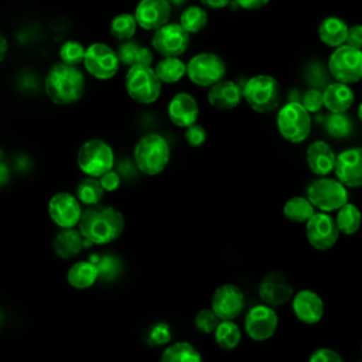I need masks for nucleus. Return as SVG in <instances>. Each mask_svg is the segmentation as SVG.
<instances>
[{"label": "nucleus", "instance_id": "f257e3e1", "mask_svg": "<svg viewBox=\"0 0 362 362\" xmlns=\"http://www.w3.org/2000/svg\"><path fill=\"white\" fill-rule=\"evenodd\" d=\"M79 230L89 243L107 245L124 230V216L109 205L86 206L79 221Z\"/></svg>", "mask_w": 362, "mask_h": 362}, {"label": "nucleus", "instance_id": "f03ea898", "mask_svg": "<svg viewBox=\"0 0 362 362\" xmlns=\"http://www.w3.org/2000/svg\"><path fill=\"white\" fill-rule=\"evenodd\" d=\"M86 82L82 71L75 65L65 62L54 64L47 72L44 89L47 96L55 105H72L85 93Z\"/></svg>", "mask_w": 362, "mask_h": 362}, {"label": "nucleus", "instance_id": "7ed1b4c3", "mask_svg": "<svg viewBox=\"0 0 362 362\" xmlns=\"http://www.w3.org/2000/svg\"><path fill=\"white\" fill-rule=\"evenodd\" d=\"M168 141L158 133H147L139 139L133 148V160L140 173L157 175L170 161Z\"/></svg>", "mask_w": 362, "mask_h": 362}, {"label": "nucleus", "instance_id": "20e7f679", "mask_svg": "<svg viewBox=\"0 0 362 362\" xmlns=\"http://www.w3.org/2000/svg\"><path fill=\"white\" fill-rule=\"evenodd\" d=\"M281 90L276 78L266 74L250 76L243 86L245 102L259 113H269L280 105Z\"/></svg>", "mask_w": 362, "mask_h": 362}, {"label": "nucleus", "instance_id": "39448f33", "mask_svg": "<svg viewBox=\"0 0 362 362\" xmlns=\"http://www.w3.org/2000/svg\"><path fill=\"white\" fill-rule=\"evenodd\" d=\"M161 79L151 65L129 66L124 76V88L127 95L137 103H154L161 93Z\"/></svg>", "mask_w": 362, "mask_h": 362}, {"label": "nucleus", "instance_id": "423d86ee", "mask_svg": "<svg viewBox=\"0 0 362 362\" xmlns=\"http://www.w3.org/2000/svg\"><path fill=\"white\" fill-rule=\"evenodd\" d=\"M276 124L284 140L290 143H301L311 132V116L303 103L288 102L280 107Z\"/></svg>", "mask_w": 362, "mask_h": 362}, {"label": "nucleus", "instance_id": "0eeeda50", "mask_svg": "<svg viewBox=\"0 0 362 362\" xmlns=\"http://www.w3.org/2000/svg\"><path fill=\"white\" fill-rule=\"evenodd\" d=\"M76 163L83 174L99 178L113 168L115 153L110 144H107L105 140L89 139L79 147Z\"/></svg>", "mask_w": 362, "mask_h": 362}, {"label": "nucleus", "instance_id": "6e6552de", "mask_svg": "<svg viewBox=\"0 0 362 362\" xmlns=\"http://www.w3.org/2000/svg\"><path fill=\"white\" fill-rule=\"evenodd\" d=\"M328 71L335 81L355 83L362 79V48L342 44L331 52L328 58Z\"/></svg>", "mask_w": 362, "mask_h": 362}, {"label": "nucleus", "instance_id": "1a4fd4ad", "mask_svg": "<svg viewBox=\"0 0 362 362\" xmlns=\"http://www.w3.org/2000/svg\"><path fill=\"white\" fill-rule=\"evenodd\" d=\"M307 198L313 205L324 212L338 211L342 205L348 202L346 185L338 178L321 177L311 181L307 187Z\"/></svg>", "mask_w": 362, "mask_h": 362}, {"label": "nucleus", "instance_id": "9d476101", "mask_svg": "<svg viewBox=\"0 0 362 362\" xmlns=\"http://www.w3.org/2000/svg\"><path fill=\"white\" fill-rule=\"evenodd\" d=\"M226 74L225 61L215 52L195 54L187 62V76L197 86H212L223 79Z\"/></svg>", "mask_w": 362, "mask_h": 362}, {"label": "nucleus", "instance_id": "9b49d317", "mask_svg": "<svg viewBox=\"0 0 362 362\" xmlns=\"http://www.w3.org/2000/svg\"><path fill=\"white\" fill-rule=\"evenodd\" d=\"M117 51L105 42H92L86 47L83 66L90 76L99 81L113 78L120 66Z\"/></svg>", "mask_w": 362, "mask_h": 362}, {"label": "nucleus", "instance_id": "f8f14e48", "mask_svg": "<svg viewBox=\"0 0 362 362\" xmlns=\"http://www.w3.org/2000/svg\"><path fill=\"white\" fill-rule=\"evenodd\" d=\"M189 45V33L178 23H167L151 37V47L161 57H180Z\"/></svg>", "mask_w": 362, "mask_h": 362}, {"label": "nucleus", "instance_id": "ddd939ff", "mask_svg": "<svg viewBox=\"0 0 362 362\" xmlns=\"http://www.w3.org/2000/svg\"><path fill=\"white\" fill-rule=\"evenodd\" d=\"M337 221L327 212H315L305 222V236L308 243L317 250L331 249L339 236Z\"/></svg>", "mask_w": 362, "mask_h": 362}, {"label": "nucleus", "instance_id": "4468645a", "mask_svg": "<svg viewBox=\"0 0 362 362\" xmlns=\"http://www.w3.org/2000/svg\"><path fill=\"white\" fill-rule=\"evenodd\" d=\"M279 325V317L272 305L263 303L253 305L245 317V332L256 342L273 337Z\"/></svg>", "mask_w": 362, "mask_h": 362}, {"label": "nucleus", "instance_id": "2eb2a0df", "mask_svg": "<svg viewBox=\"0 0 362 362\" xmlns=\"http://www.w3.org/2000/svg\"><path fill=\"white\" fill-rule=\"evenodd\" d=\"M81 201L76 195L61 191L54 194L48 201V215L59 228H75L82 216Z\"/></svg>", "mask_w": 362, "mask_h": 362}, {"label": "nucleus", "instance_id": "dca6fc26", "mask_svg": "<svg viewBox=\"0 0 362 362\" xmlns=\"http://www.w3.org/2000/svg\"><path fill=\"white\" fill-rule=\"evenodd\" d=\"M245 307L243 291L232 283L221 284L211 298V308L221 320H235Z\"/></svg>", "mask_w": 362, "mask_h": 362}, {"label": "nucleus", "instance_id": "f3484780", "mask_svg": "<svg viewBox=\"0 0 362 362\" xmlns=\"http://www.w3.org/2000/svg\"><path fill=\"white\" fill-rule=\"evenodd\" d=\"M257 293L263 303L277 307L287 303L294 296V288L286 274L276 270L263 276L259 283Z\"/></svg>", "mask_w": 362, "mask_h": 362}, {"label": "nucleus", "instance_id": "a211bd4d", "mask_svg": "<svg viewBox=\"0 0 362 362\" xmlns=\"http://www.w3.org/2000/svg\"><path fill=\"white\" fill-rule=\"evenodd\" d=\"M133 14L140 28L156 31L170 21L171 3L170 0H140Z\"/></svg>", "mask_w": 362, "mask_h": 362}, {"label": "nucleus", "instance_id": "6ab92c4d", "mask_svg": "<svg viewBox=\"0 0 362 362\" xmlns=\"http://www.w3.org/2000/svg\"><path fill=\"white\" fill-rule=\"evenodd\" d=\"M334 173L346 187H362V147H352L341 151L337 156Z\"/></svg>", "mask_w": 362, "mask_h": 362}, {"label": "nucleus", "instance_id": "aec40b11", "mask_svg": "<svg viewBox=\"0 0 362 362\" xmlns=\"http://www.w3.org/2000/svg\"><path fill=\"white\" fill-rule=\"evenodd\" d=\"M198 113H199V107H198L197 99L187 92L175 93L167 106L168 119L177 127L185 129L197 123Z\"/></svg>", "mask_w": 362, "mask_h": 362}, {"label": "nucleus", "instance_id": "412c9836", "mask_svg": "<svg viewBox=\"0 0 362 362\" xmlns=\"http://www.w3.org/2000/svg\"><path fill=\"white\" fill-rule=\"evenodd\" d=\"M293 313L304 324H317L324 315V301L313 290H300L293 296Z\"/></svg>", "mask_w": 362, "mask_h": 362}, {"label": "nucleus", "instance_id": "4be33fe9", "mask_svg": "<svg viewBox=\"0 0 362 362\" xmlns=\"http://www.w3.org/2000/svg\"><path fill=\"white\" fill-rule=\"evenodd\" d=\"M243 99V89L228 79H221L219 82L209 86L208 90V102L211 106L221 110H230L236 107Z\"/></svg>", "mask_w": 362, "mask_h": 362}, {"label": "nucleus", "instance_id": "5701e85b", "mask_svg": "<svg viewBox=\"0 0 362 362\" xmlns=\"http://www.w3.org/2000/svg\"><path fill=\"white\" fill-rule=\"evenodd\" d=\"M305 160L308 168L317 175H328L335 168L337 154L331 148V146L322 140H317L311 143L305 153Z\"/></svg>", "mask_w": 362, "mask_h": 362}, {"label": "nucleus", "instance_id": "b1692460", "mask_svg": "<svg viewBox=\"0 0 362 362\" xmlns=\"http://www.w3.org/2000/svg\"><path fill=\"white\" fill-rule=\"evenodd\" d=\"M89 243L79 229L61 228L52 240V250L61 259H74L81 253L83 246Z\"/></svg>", "mask_w": 362, "mask_h": 362}, {"label": "nucleus", "instance_id": "393cba45", "mask_svg": "<svg viewBox=\"0 0 362 362\" xmlns=\"http://www.w3.org/2000/svg\"><path fill=\"white\" fill-rule=\"evenodd\" d=\"M324 106L332 113H345L354 103V92L348 83L335 81L322 90Z\"/></svg>", "mask_w": 362, "mask_h": 362}, {"label": "nucleus", "instance_id": "a878e982", "mask_svg": "<svg viewBox=\"0 0 362 362\" xmlns=\"http://www.w3.org/2000/svg\"><path fill=\"white\" fill-rule=\"evenodd\" d=\"M349 25L338 16L325 17L318 25V38L322 44L337 48L346 42Z\"/></svg>", "mask_w": 362, "mask_h": 362}, {"label": "nucleus", "instance_id": "bb28decb", "mask_svg": "<svg viewBox=\"0 0 362 362\" xmlns=\"http://www.w3.org/2000/svg\"><path fill=\"white\" fill-rule=\"evenodd\" d=\"M100 276V270L96 263L90 260H79L75 262L68 273H66V281L71 287L78 290H85L92 287Z\"/></svg>", "mask_w": 362, "mask_h": 362}, {"label": "nucleus", "instance_id": "cd10ccee", "mask_svg": "<svg viewBox=\"0 0 362 362\" xmlns=\"http://www.w3.org/2000/svg\"><path fill=\"white\" fill-rule=\"evenodd\" d=\"M117 55L120 62L126 66L133 65H151L153 64V52L150 48L140 45L132 40L122 41L117 48Z\"/></svg>", "mask_w": 362, "mask_h": 362}, {"label": "nucleus", "instance_id": "c85d7f7f", "mask_svg": "<svg viewBox=\"0 0 362 362\" xmlns=\"http://www.w3.org/2000/svg\"><path fill=\"white\" fill-rule=\"evenodd\" d=\"M314 205L313 202L305 197H293L286 201L283 205V215L286 219L296 222V223H304L307 222L314 214Z\"/></svg>", "mask_w": 362, "mask_h": 362}, {"label": "nucleus", "instance_id": "c756f323", "mask_svg": "<svg viewBox=\"0 0 362 362\" xmlns=\"http://www.w3.org/2000/svg\"><path fill=\"white\" fill-rule=\"evenodd\" d=\"M154 69L163 83H175L187 75V64L178 57H163Z\"/></svg>", "mask_w": 362, "mask_h": 362}, {"label": "nucleus", "instance_id": "7c9ffc66", "mask_svg": "<svg viewBox=\"0 0 362 362\" xmlns=\"http://www.w3.org/2000/svg\"><path fill=\"white\" fill-rule=\"evenodd\" d=\"M202 359L199 351L189 342H174L163 351V362H199Z\"/></svg>", "mask_w": 362, "mask_h": 362}, {"label": "nucleus", "instance_id": "2f4dec72", "mask_svg": "<svg viewBox=\"0 0 362 362\" xmlns=\"http://www.w3.org/2000/svg\"><path fill=\"white\" fill-rule=\"evenodd\" d=\"M335 221H337V225H338V229L341 233L354 235L361 228L362 214L356 205L346 202L345 205H342L338 209Z\"/></svg>", "mask_w": 362, "mask_h": 362}, {"label": "nucleus", "instance_id": "473e14b6", "mask_svg": "<svg viewBox=\"0 0 362 362\" xmlns=\"http://www.w3.org/2000/svg\"><path fill=\"white\" fill-rule=\"evenodd\" d=\"M105 189L96 177H86L76 185V197L85 206L96 205L102 201Z\"/></svg>", "mask_w": 362, "mask_h": 362}, {"label": "nucleus", "instance_id": "72a5a7b5", "mask_svg": "<svg viewBox=\"0 0 362 362\" xmlns=\"http://www.w3.org/2000/svg\"><path fill=\"white\" fill-rule=\"evenodd\" d=\"M215 342L225 351L233 349L240 342V329L233 320H221L215 332Z\"/></svg>", "mask_w": 362, "mask_h": 362}, {"label": "nucleus", "instance_id": "f704fd0d", "mask_svg": "<svg viewBox=\"0 0 362 362\" xmlns=\"http://www.w3.org/2000/svg\"><path fill=\"white\" fill-rule=\"evenodd\" d=\"M180 24L189 33L197 34L208 24V13L202 6H188L180 14Z\"/></svg>", "mask_w": 362, "mask_h": 362}, {"label": "nucleus", "instance_id": "c9c22d12", "mask_svg": "<svg viewBox=\"0 0 362 362\" xmlns=\"http://www.w3.org/2000/svg\"><path fill=\"white\" fill-rule=\"evenodd\" d=\"M137 27H139V24H137L134 14L120 13V14L115 16L110 21V34L119 41L132 40L136 34Z\"/></svg>", "mask_w": 362, "mask_h": 362}, {"label": "nucleus", "instance_id": "e433bc0d", "mask_svg": "<svg viewBox=\"0 0 362 362\" xmlns=\"http://www.w3.org/2000/svg\"><path fill=\"white\" fill-rule=\"evenodd\" d=\"M325 130L334 139L346 137L352 130V122L345 113H329L325 120Z\"/></svg>", "mask_w": 362, "mask_h": 362}, {"label": "nucleus", "instance_id": "4c0bfd02", "mask_svg": "<svg viewBox=\"0 0 362 362\" xmlns=\"http://www.w3.org/2000/svg\"><path fill=\"white\" fill-rule=\"evenodd\" d=\"M85 52H86V48L79 41L68 40L59 48V58L62 62L68 65L78 66L79 64H83Z\"/></svg>", "mask_w": 362, "mask_h": 362}, {"label": "nucleus", "instance_id": "58836bf2", "mask_svg": "<svg viewBox=\"0 0 362 362\" xmlns=\"http://www.w3.org/2000/svg\"><path fill=\"white\" fill-rule=\"evenodd\" d=\"M195 328L202 334H212L215 332L218 324L221 322V318L216 315V313L212 308L201 310L195 315Z\"/></svg>", "mask_w": 362, "mask_h": 362}, {"label": "nucleus", "instance_id": "ea45409f", "mask_svg": "<svg viewBox=\"0 0 362 362\" xmlns=\"http://www.w3.org/2000/svg\"><path fill=\"white\" fill-rule=\"evenodd\" d=\"M301 103L304 105V107L310 113H317L324 106V95H322L321 90H318L315 88H311V89L304 92Z\"/></svg>", "mask_w": 362, "mask_h": 362}, {"label": "nucleus", "instance_id": "a19ab883", "mask_svg": "<svg viewBox=\"0 0 362 362\" xmlns=\"http://www.w3.org/2000/svg\"><path fill=\"white\" fill-rule=\"evenodd\" d=\"M184 137H185V141L191 146V147H199L205 143L206 140V132L205 129L198 124V123H194L188 127H185V133H184Z\"/></svg>", "mask_w": 362, "mask_h": 362}, {"label": "nucleus", "instance_id": "79ce46f5", "mask_svg": "<svg viewBox=\"0 0 362 362\" xmlns=\"http://www.w3.org/2000/svg\"><path fill=\"white\" fill-rule=\"evenodd\" d=\"M342 356L331 348H318L310 355V362H341Z\"/></svg>", "mask_w": 362, "mask_h": 362}, {"label": "nucleus", "instance_id": "37998d69", "mask_svg": "<svg viewBox=\"0 0 362 362\" xmlns=\"http://www.w3.org/2000/svg\"><path fill=\"white\" fill-rule=\"evenodd\" d=\"M99 181H100V184H102L105 191L113 192V191H116L119 188L122 180H120V175L116 171H113V168H112L107 173H105L103 175H100Z\"/></svg>", "mask_w": 362, "mask_h": 362}, {"label": "nucleus", "instance_id": "c03bdc74", "mask_svg": "<svg viewBox=\"0 0 362 362\" xmlns=\"http://www.w3.org/2000/svg\"><path fill=\"white\" fill-rule=\"evenodd\" d=\"M171 338V332H170V328L167 324H158L156 325L151 331H150V339L154 342V344H165L168 342Z\"/></svg>", "mask_w": 362, "mask_h": 362}, {"label": "nucleus", "instance_id": "a18cd8bd", "mask_svg": "<svg viewBox=\"0 0 362 362\" xmlns=\"http://www.w3.org/2000/svg\"><path fill=\"white\" fill-rule=\"evenodd\" d=\"M346 44L354 45V47H356V48H362V24L349 25Z\"/></svg>", "mask_w": 362, "mask_h": 362}, {"label": "nucleus", "instance_id": "49530a36", "mask_svg": "<svg viewBox=\"0 0 362 362\" xmlns=\"http://www.w3.org/2000/svg\"><path fill=\"white\" fill-rule=\"evenodd\" d=\"M270 0H233V3L243 8V10H249V11H255V10H260L264 6H267Z\"/></svg>", "mask_w": 362, "mask_h": 362}, {"label": "nucleus", "instance_id": "de8ad7c7", "mask_svg": "<svg viewBox=\"0 0 362 362\" xmlns=\"http://www.w3.org/2000/svg\"><path fill=\"white\" fill-rule=\"evenodd\" d=\"M202 6L208 7V8H212V10H221V8H225L230 4V1L233 0H199Z\"/></svg>", "mask_w": 362, "mask_h": 362}, {"label": "nucleus", "instance_id": "09e8293b", "mask_svg": "<svg viewBox=\"0 0 362 362\" xmlns=\"http://www.w3.org/2000/svg\"><path fill=\"white\" fill-rule=\"evenodd\" d=\"M7 48H8V44H7V38L4 35L0 37V59L3 61L6 58V54H7Z\"/></svg>", "mask_w": 362, "mask_h": 362}, {"label": "nucleus", "instance_id": "8fccbe9b", "mask_svg": "<svg viewBox=\"0 0 362 362\" xmlns=\"http://www.w3.org/2000/svg\"><path fill=\"white\" fill-rule=\"evenodd\" d=\"M7 178H8V168L4 164V161H1V164H0V182H1V185H4L7 182Z\"/></svg>", "mask_w": 362, "mask_h": 362}, {"label": "nucleus", "instance_id": "3c124183", "mask_svg": "<svg viewBox=\"0 0 362 362\" xmlns=\"http://www.w3.org/2000/svg\"><path fill=\"white\" fill-rule=\"evenodd\" d=\"M185 0H170V3L171 4H175V6H180V4H182Z\"/></svg>", "mask_w": 362, "mask_h": 362}, {"label": "nucleus", "instance_id": "603ef678", "mask_svg": "<svg viewBox=\"0 0 362 362\" xmlns=\"http://www.w3.org/2000/svg\"><path fill=\"white\" fill-rule=\"evenodd\" d=\"M358 117H359V120L362 122V102H361V105H359V107H358Z\"/></svg>", "mask_w": 362, "mask_h": 362}]
</instances>
